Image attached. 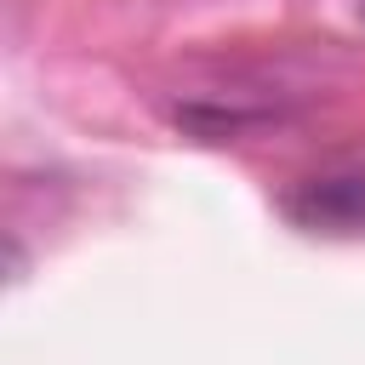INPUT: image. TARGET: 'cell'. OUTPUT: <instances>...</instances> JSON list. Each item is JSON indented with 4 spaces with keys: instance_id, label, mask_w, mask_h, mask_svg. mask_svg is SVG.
<instances>
[{
    "instance_id": "obj_1",
    "label": "cell",
    "mask_w": 365,
    "mask_h": 365,
    "mask_svg": "<svg viewBox=\"0 0 365 365\" xmlns=\"http://www.w3.org/2000/svg\"><path fill=\"white\" fill-rule=\"evenodd\" d=\"M291 217L308 228H365V177H314L291 194Z\"/></svg>"
}]
</instances>
